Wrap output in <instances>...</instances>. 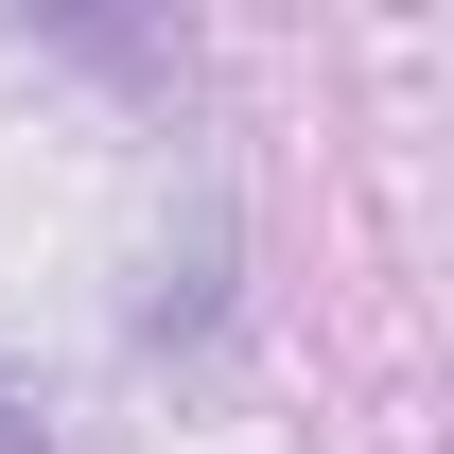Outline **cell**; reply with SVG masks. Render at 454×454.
<instances>
[{"label": "cell", "instance_id": "1", "mask_svg": "<svg viewBox=\"0 0 454 454\" xmlns=\"http://www.w3.org/2000/svg\"><path fill=\"white\" fill-rule=\"evenodd\" d=\"M0 454H35V419H18V402H0Z\"/></svg>", "mask_w": 454, "mask_h": 454}]
</instances>
